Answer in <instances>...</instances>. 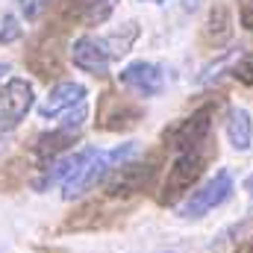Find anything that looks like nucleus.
Segmentation results:
<instances>
[{"instance_id": "f257e3e1", "label": "nucleus", "mask_w": 253, "mask_h": 253, "mask_svg": "<svg viewBox=\"0 0 253 253\" xmlns=\"http://www.w3.org/2000/svg\"><path fill=\"white\" fill-rule=\"evenodd\" d=\"M135 150H138V141H124V144H115L109 150H103V147H85L83 165L77 168V174L68 183H62V197L65 200H74V197L91 191L97 183H103L112 171H118Z\"/></svg>"}, {"instance_id": "f03ea898", "label": "nucleus", "mask_w": 253, "mask_h": 253, "mask_svg": "<svg viewBox=\"0 0 253 253\" xmlns=\"http://www.w3.org/2000/svg\"><path fill=\"white\" fill-rule=\"evenodd\" d=\"M203 168H206V156L203 150H183L174 156L168 174H165V183H162V191H159V203L162 206H174L183 194H189L194 189V183L203 177Z\"/></svg>"}, {"instance_id": "7ed1b4c3", "label": "nucleus", "mask_w": 253, "mask_h": 253, "mask_svg": "<svg viewBox=\"0 0 253 253\" xmlns=\"http://www.w3.org/2000/svg\"><path fill=\"white\" fill-rule=\"evenodd\" d=\"M215 109L218 103H203L191 112L189 118L177 121L174 126L165 129V147L183 153V150H197L209 141V132H212V121H215Z\"/></svg>"}, {"instance_id": "20e7f679", "label": "nucleus", "mask_w": 253, "mask_h": 253, "mask_svg": "<svg viewBox=\"0 0 253 253\" xmlns=\"http://www.w3.org/2000/svg\"><path fill=\"white\" fill-rule=\"evenodd\" d=\"M233 191H236L233 174H230L227 168H221V171H215L212 180H206L197 191H191V197L180 206V215H183L186 221H197V218L209 215L212 209L224 206V203L233 197Z\"/></svg>"}, {"instance_id": "39448f33", "label": "nucleus", "mask_w": 253, "mask_h": 253, "mask_svg": "<svg viewBox=\"0 0 253 253\" xmlns=\"http://www.w3.org/2000/svg\"><path fill=\"white\" fill-rule=\"evenodd\" d=\"M36 94H33V83L24 77H12L6 80V85L0 88V132H9L27 118V112L33 109Z\"/></svg>"}, {"instance_id": "423d86ee", "label": "nucleus", "mask_w": 253, "mask_h": 253, "mask_svg": "<svg viewBox=\"0 0 253 253\" xmlns=\"http://www.w3.org/2000/svg\"><path fill=\"white\" fill-rule=\"evenodd\" d=\"M156 171H159V159H144V162H124L115 177L109 180L106 186V197L118 200V197H132V194H141L144 189H150V183L156 180Z\"/></svg>"}, {"instance_id": "0eeeda50", "label": "nucleus", "mask_w": 253, "mask_h": 253, "mask_svg": "<svg viewBox=\"0 0 253 253\" xmlns=\"http://www.w3.org/2000/svg\"><path fill=\"white\" fill-rule=\"evenodd\" d=\"M144 118V109L132 103L129 97H121L115 91H103L97 100V126L106 132H121L129 129Z\"/></svg>"}, {"instance_id": "6e6552de", "label": "nucleus", "mask_w": 253, "mask_h": 253, "mask_svg": "<svg viewBox=\"0 0 253 253\" xmlns=\"http://www.w3.org/2000/svg\"><path fill=\"white\" fill-rule=\"evenodd\" d=\"M118 83L126 91H132L135 97H156V94L165 91V71L156 62L135 59V62L124 65L118 71Z\"/></svg>"}, {"instance_id": "1a4fd4ad", "label": "nucleus", "mask_w": 253, "mask_h": 253, "mask_svg": "<svg viewBox=\"0 0 253 253\" xmlns=\"http://www.w3.org/2000/svg\"><path fill=\"white\" fill-rule=\"evenodd\" d=\"M71 62H74V68H80L91 77H106L112 68V56L103 44V36H91V33L77 36L71 44Z\"/></svg>"}, {"instance_id": "9d476101", "label": "nucleus", "mask_w": 253, "mask_h": 253, "mask_svg": "<svg viewBox=\"0 0 253 253\" xmlns=\"http://www.w3.org/2000/svg\"><path fill=\"white\" fill-rule=\"evenodd\" d=\"M56 3H59V21L62 24L100 27L109 21L118 0H56Z\"/></svg>"}, {"instance_id": "9b49d317", "label": "nucleus", "mask_w": 253, "mask_h": 253, "mask_svg": "<svg viewBox=\"0 0 253 253\" xmlns=\"http://www.w3.org/2000/svg\"><path fill=\"white\" fill-rule=\"evenodd\" d=\"M85 85L83 83H77V80H62V83H56L50 91H47V97L39 103V115L47 121H53V118H59L62 112H71V109H77L80 103H85Z\"/></svg>"}, {"instance_id": "f8f14e48", "label": "nucleus", "mask_w": 253, "mask_h": 253, "mask_svg": "<svg viewBox=\"0 0 253 253\" xmlns=\"http://www.w3.org/2000/svg\"><path fill=\"white\" fill-rule=\"evenodd\" d=\"M233 36V21H230V9L224 3H215L200 27V44L209 50H221Z\"/></svg>"}, {"instance_id": "ddd939ff", "label": "nucleus", "mask_w": 253, "mask_h": 253, "mask_svg": "<svg viewBox=\"0 0 253 253\" xmlns=\"http://www.w3.org/2000/svg\"><path fill=\"white\" fill-rule=\"evenodd\" d=\"M224 132H227V138H230L233 150H239V153L251 150V144H253V121H251V112H248L245 106H233V109L227 112Z\"/></svg>"}, {"instance_id": "4468645a", "label": "nucleus", "mask_w": 253, "mask_h": 253, "mask_svg": "<svg viewBox=\"0 0 253 253\" xmlns=\"http://www.w3.org/2000/svg\"><path fill=\"white\" fill-rule=\"evenodd\" d=\"M27 62H30V68H36L39 77H56V74H59V50H56V39L42 36V39L33 44Z\"/></svg>"}, {"instance_id": "2eb2a0df", "label": "nucleus", "mask_w": 253, "mask_h": 253, "mask_svg": "<svg viewBox=\"0 0 253 253\" xmlns=\"http://www.w3.org/2000/svg\"><path fill=\"white\" fill-rule=\"evenodd\" d=\"M138 33H141L138 21H126V24H121L118 30H112V33H106V36H103V44H106V50H109L112 62L124 59L126 53L132 50V44L138 42Z\"/></svg>"}, {"instance_id": "dca6fc26", "label": "nucleus", "mask_w": 253, "mask_h": 253, "mask_svg": "<svg viewBox=\"0 0 253 253\" xmlns=\"http://www.w3.org/2000/svg\"><path fill=\"white\" fill-rule=\"evenodd\" d=\"M74 138H77V132L56 126L53 132H42V135L36 138L33 150H36V156H42V159H50V162H53V159H59L65 150L74 144Z\"/></svg>"}, {"instance_id": "f3484780", "label": "nucleus", "mask_w": 253, "mask_h": 253, "mask_svg": "<svg viewBox=\"0 0 253 253\" xmlns=\"http://www.w3.org/2000/svg\"><path fill=\"white\" fill-rule=\"evenodd\" d=\"M53 3H56V0H18V12L33 24V21H39L44 12H50Z\"/></svg>"}, {"instance_id": "a211bd4d", "label": "nucleus", "mask_w": 253, "mask_h": 253, "mask_svg": "<svg viewBox=\"0 0 253 253\" xmlns=\"http://www.w3.org/2000/svg\"><path fill=\"white\" fill-rule=\"evenodd\" d=\"M21 36H24V30H21L18 18L6 12V15H3V21H0V44H15Z\"/></svg>"}, {"instance_id": "6ab92c4d", "label": "nucleus", "mask_w": 253, "mask_h": 253, "mask_svg": "<svg viewBox=\"0 0 253 253\" xmlns=\"http://www.w3.org/2000/svg\"><path fill=\"white\" fill-rule=\"evenodd\" d=\"M85 118H88V106H85V103H80L77 109L65 112V121L59 126H62V129H71V132H80V126L85 124Z\"/></svg>"}, {"instance_id": "aec40b11", "label": "nucleus", "mask_w": 253, "mask_h": 253, "mask_svg": "<svg viewBox=\"0 0 253 253\" xmlns=\"http://www.w3.org/2000/svg\"><path fill=\"white\" fill-rule=\"evenodd\" d=\"M239 83H245V85H253V53L248 56H239V62L233 65V71H230Z\"/></svg>"}, {"instance_id": "412c9836", "label": "nucleus", "mask_w": 253, "mask_h": 253, "mask_svg": "<svg viewBox=\"0 0 253 253\" xmlns=\"http://www.w3.org/2000/svg\"><path fill=\"white\" fill-rule=\"evenodd\" d=\"M239 3V21H242V27L253 33V0H236Z\"/></svg>"}, {"instance_id": "4be33fe9", "label": "nucleus", "mask_w": 253, "mask_h": 253, "mask_svg": "<svg viewBox=\"0 0 253 253\" xmlns=\"http://www.w3.org/2000/svg\"><path fill=\"white\" fill-rule=\"evenodd\" d=\"M233 253H253V236L242 239V242L236 245V251H233Z\"/></svg>"}, {"instance_id": "5701e85b", "label": "nucleus", "mask_w": 253, "mask_h": 253, "mask_svg": "<svg viewBox=\"0 0 253 253\" xmlns=\"http://www.w3.org/2000/svg\"><path fill=\"white\" fill-rule=\"evenodd\" d=\"M245 191L253 197V174H248V177H245Z\"/></svg>"}, {"instance_id": "b1692460", "label": "nucleus", "mask_w": 253, "mask_h": 253, "mask_svg": "<svg viewBox=\"0 0 253 253\" xmlns=\"http://www.w3.org/2000/svg\"><path fill=\"white\" fill-rule=\"evenodd\" d=\"M9 71H12V65H9V62H0V80H3Z\"/></svg>"}, {"instance_id": "393cba45", "label": "nucleus", "mask_w": 253, "mask_h": 253, "mask_svg": "<svg viewBox=\"0 0 253 253\" xmlns=\"http://www.w3.org/2000/svg\"><path fill=\"white\" fill-rule=\"evenodd\" d=\"M141 3H156V6H165L168 0H141Z\"/></svg>"}, {"instance_id": "a878e982", "label": "nucleus", "mask_w": 253, "mask_h": 253, "mask_svg": "<svg viewBox=\"0 0 253 253\" xmlns=\"http://www.w3.org/2000/svg\"><path fill=\"white\" fill-rule=\"evenodd\" d=\"M159 253H171V251H159Z\"/></svg>"}, {"instance_id": "bb28decb", "label": "nucleus", "mask_w": 253, "mask_h": 253, "mask_svg": "<svg viewBox=\"0 0 253 253\" xmlns=\"http://www.w3.org/2000/svg\"><path fill=\"white\" fill-rule=\"evenodd\" d=\"M0 138H3V132H0Z\"/></svg>"}]
</instances>
